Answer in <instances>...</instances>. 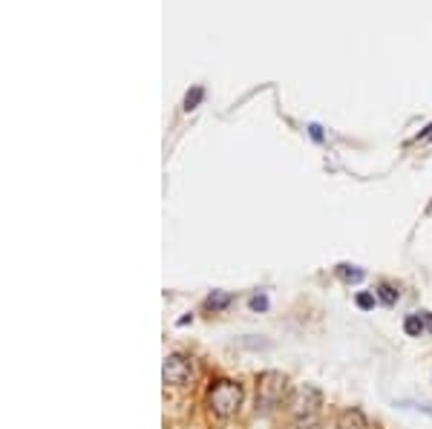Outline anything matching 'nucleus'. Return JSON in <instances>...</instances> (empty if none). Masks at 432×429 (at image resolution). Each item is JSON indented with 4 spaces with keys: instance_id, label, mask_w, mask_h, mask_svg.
Listing matches in <instances>:
<instances>
[{
    "instance_id": "9b49d317",
    "label": "nucleus",
    "mask_w": 432,
    "mask_h": 429,
    "mask_svg": "<svg viewBox=\"0 0 432 429\" xmlns=\"http://www.w3.org/2000/svg\"><path fill=\"white\" fill-rule=\"evenodd\" d=\"M202 95H205V90L202 87H196L193 93H187V98H185V110L190 113V110H196V104L202 101Z\"/></svg>"
},
{
    "instance_id": "2eb2a0df",
    "label": "nucleus",
    "mask_w": 432,
    "mask_h": 429,
    "mask_svg": "<svg viewBox=\"0 0 432 429\" xmlns=\"http://www.w3.org/2000/svg\"><path fill=\"white\" fill-rule=\"evenodd\" d=\"M421 317H423V323H426V329H429V331H432V314H429V311H426V314H421Z\"/></svg>"
},
{
    "instance_id": "6e6552de",
    "label": "nucleus",
    "mask_w": 432,
    "mask_h": 429,
    "mask_svg": "<svg viewBox=\"0 0 432 429\" xmlns=\"http://www.w3.org/2000/svg\"><path fill=\"white\" fill-rule=\"evenodd\" d=\"M337 276L343 282H360L364 279V271H360L357 265H337Z\"/></svg>"
},
{
    "instance_id": "20e7f679",
    "label": "nucleus",
    "mask_w": 432,
    "mask_h": 429,
    "mask_svg": "<svg viewBox=\"0 0 432 429\" xmlns=\"http://www.w3.org/2000/svg\"><path fill=\"white\" fill-rule=\"evenodd\" d=\"M190 372H193V366H190V361H187L185 354H168V357H165V366H162L165 383H170V386H185V383L190 381Z\"/></svg>"
},
{
    "instance_id": "9d476101",
    "label": "nucleus",
    "mask_w": 432,
    "mask_h": 429,
    "mask_svg": "<svg viewBox=\"0 0 432 429\" xmlns=\"http://www.w3.org/2000/svg\"><path fill=\"white\" fill-rule=\"evenodd\" d=\"M401 406L418 409V412H423V415H432V403H429V400H401Z\"/></svg>"
},
{
    "instance_id": "f03ea898",
    "label": "nucleus",
    "mask_w": 432,
    "mask_h": 429,
    "mask_svg": "<svg viewBox=\"0 0 432 429\" xmlns=\"http://www.w3.org/2000/svg\"><path fill=\"white\" fill-rule=\"evenodd\" d=\"M320 406H323V395L317 386H297L292 395V418L297 423V429H314L320 420Z\"/></svg>"
},
{
    "instance_id": "f257e3e1",
    "label": "nucleus",
    "mask_w": 432,
    "mask_h": 429,
    "mask_svg": "<svg viewBox=\"0 0 432 429\" xmlns=\"http://www.w3.org/2000/svg\"><path fill=\"white\" fill-rule=\"evenodd\" d=\"M242 395H245L242 383H237V381H228V378L213 381L210 389H207V406L216 418H231V415L240 412Z\"/></svg>"
},
{
    "instance_id": "7ed1b4c3",
    "label": "nucleus",
    "mask_w": 432,
    "mask_h": 429,
    "mask_svg": "<svg viewBox=\"0 0 432 429\" xmlns=\"http://www.w3.org/2000/svg\"><path fill=\"white\" fill-rule=\"evenodd\" d=\"M285 392H288V381H285L282 372H274V369H271V372H262L259 381H257V406H259L262 412H271L274 406L282 403Z\"/></svg>"
},
{
    "instance_id": "f8f14e48",
    "label": "nucleus",
    "mask_w": 432,
    "mask_h": 429,
    "mask_svg": "<svg viewBox=\"0 0 432 429\" xmlns=\"http://www.w3.org/2000/svg\"><path fill=\"white\" fill-rule=\"evenodd\" d=\"M251 309H254V311H265V309H268V300H265V294H257V297H251Z\"/></svg>"
},
{
    "instance_id": "1a4fd4ad",
    "label": "nucleus",
    "mask_w": 432,
    "mask_h": 429,
    "mask_svg": "<svg viewBox=\"0 0 432 429\" xmlns=\"http://www.w3.org/2000/svg\"><path fill=\"white\" fill-rule=\"evenodd\" d=\"M378 300L386 303V306H395V303H398V291L392 289L389 282H381V285H378Z\"/></svg>"
},
{
    "instance_id": "423d86ee",
    "label": "nucleus",
    "mask_w": 432,
    "mask_h": 429,
    "mask_svg": "<svg viewBox=\"0 0 432 429\" xmlns=\"http://www.w3.org/2000/svg\"><path fill=\"white\" fill-rule=\"evenodd\" d=\"M426 329V323H423V317L421 314H409L406 320H403V331L409 334V337H421V331Z\"/></svg>"
},
{
    "instance_id": "0eeeda50",
    "label": "nucleus",
    "mask_w": 432,
    "mask_h": 429,
    "mask_svg": "<svg viewBox=\"0 0 432 429\" xmlns=\"http://www.w3.org/2000/svg\"><path fill=\"white\" fill-rule=\"evenodd\" d=\"M231 303V294H222V291H213L207 300H205V309H210V311H222L225 306Z\"/></svg>"
},
{
    "instance_id": "ddd939ff",
    "label": "nucleus",
    "mask_w": 432,
    "mask_h": 429,
    "mask_svg": "<svg viewBox=\"0 0 432 429\" xmlns=\"http://www.w3.org/2000/svg\"><path fill=\"white\" fill-rule=\"evenodd\" d=\"M357 306H360V309H372V306H375V297H372V294H360V297H357Z\"/></svg>"
},
{
    "instance_id": "39448f33",
    "label": "nucleus",
    "mask_w": 432,
    "mask_h": 429,
    "mask_svg": "<svg viewBox=\"0 0 432 429\" xmlns=\"http://www.w3.org/2000/svg\"><path fill=\"white\" fill-rule=\"evenodd\" d=\"M337 429H369V420H366V415L360 412V409H343L340 415H337V423H334Z\"/></svg>"
},
{
    "instance_id": "4468645a",
    "label": "nucleus",
    "mask_w": 432,
    "mask_h": 429,
    "mask_svg": "<svg viewBox=\"0 0 432 429\" xmlns=\"http://www.w3.org/2000/svg\"><path fill=\"white\" fill-rule=\"evenodd\" d=\"M309 130H312V135H314V138H317V141H320V138H323V133H320V127H317V124H312V127H309Z\"/></svg>"
}]
</instances>
